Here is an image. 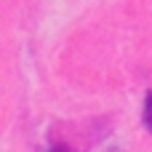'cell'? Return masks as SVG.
Instances as JSON below:
<instances>
[{
    "instance_id": "1",
    "label": "cell",
    "mask_w": 152,
    "mask_h": 152,
    "mask_svg": "<svg viewBox=\"0 0 152 152\" xmlns=\"http://www.w3.org/2000/svg\"><path fill=\"white\" fill-rule=\"evenodd\" d=\"M144 126L152 134V91H147V96H144Z\"/></svg>"
},
{
    "instance_id": "2",
    "label": "cell",
    "mask_w": 152,
    "mask_h": 152,
    "mask_svg": "<svg viewBox=\"0 0 152 152\" xmlns=\"http://www.w3.org/2000/svg\"><path fill=\"white\" fill-rule=\"evenodd\" d=\"M48 152H72L67 144H61V142H53L51 147H48Z\"/></svg>"
}]
</instances>
